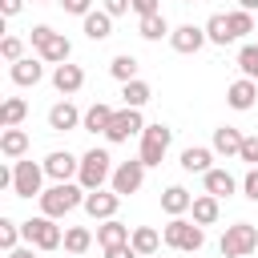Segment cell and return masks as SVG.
Listing matches in <instances>:
<instances>
[{
  "instance_id": "20",
  "label": "cell",
  "mask_w": 258,
  "mask_h": 258,
  "mask_svg": "<svg viewBox=\"0 0 258 258\" xmlns=\"http://www.w3.org/2000/svg\"><path fill=\"white\" fill-rule=\"evenodd\" d=\"M189 206H194V194H189L185 185H169V189L161 194V210H165L169 218H181V214H189Z\"/></svg>"
},
{
  "instance_id": "4",
  "label": "cell",
  "mask_w": 258,
  "mask_h": 258,
  "mask_svg": "<svg viewBox=\"0 0 258 258\" xmlns=\"http://www.w3.org/2000/svg\"><path fill=\"white\" fill-rule=\"evenodd\" d=\"M20 234H24V242H32L36 250H56V246H64V234H60L56 218H48V214L20 222Z\"/></svg>"
},
{
  "instance_id": "40",
  "label": "cell",
  "mask_w": 258,
  "mask_h": 258,
  "mask_svg": "<svg viewBox=\"0 0 258 258\" xmlns=\"http://www.w3.org/2000/svg\"><path fill=\"white\" fill-rule=\"evenodd\" d=\"M60 8L73 12V16H89L93 12V0H60Z\"/></svg>"
},
{
  "instance_id": "21",
  "label": "cell",
  "mask_w": 258,
  "mask_h": 258,
  "mask_svg": "<svg viewBox=\"0 0 258 258\" xmlns=\"http://www.w3.org/2000/svg\"><path fill=\"white\" fill-rule=\"evenodd\" d=\"M214 149H206V145H189V149H181V169L185 173H210L214 165Z\"/></svg>"
},
{
  "instance_id": "49",
  "label": "cell",
  "mask_w": 258,
  "mask_h": 258,
  "mask_svg": "<svg viewBox=\"0 0 258 258\" xmlns=\"http://www.w3.org/2000/svg\"><path fill=\"white\" fill-rule=\"evenodd\" d=\"M40 4H48V0H40Z\"/></svg>"
},
{
  "instance_id": "15",
  "label": "cell",
  "mask_w": 258,
  "mask_h": 258,
  "mask_svg": "<svg viewBox=\"0 0 258 258\" xmlns=\"http://www.w3.org/2000/svg\"><path fill=\"white\" fill-rule=\"evenodd\" d=\"M254 101H258V81H250V77H242V81H234V85L226 89V105L238 109V113L254 109Z\"/></svg>"
},
{
  "instance_id": "39",
  "label": "cell",
  "mask_w": 258,
  "mask_h": 258,
  "mask_svg": "<svg viewBox=\"0 0 258 258\" xmlns=\"http://www.w3.org/2000/svg\"><path fill=\"white\" fill-rule=\"evenodd\" d=\"M246 165H258V137H246L242 141V153H238Z\"/></svg>"
},
{
  "instance_id": "44",
  "label": "cell",
  "mask_w": 258,
  "mask_h": 258,
  "mask_svg": "<svg viewBox=\"0 0 258 258\" xmlns=\"http://www.w3.org/2000/svg\"><path fill=\"white\" fill-rule=\"evenodd\" d=\"M20 8H24V0H0V12H4V16H16Z\"/></svg>"
},
{
  "instance_id": "6",
  "label": "cell",
  "mask_w": 258,
  "mask_h": 258,
  "mask_svg": "<svg viewBox=\"0 0 258 258\" xmlns=\"http://www.w3.org/2000/svg\"><path fill=\"white\" fill-rule=\"evenodd\" d=\"M113 157L105 153V149H89L85 157H81V173H77V181L85 185V189H101L109 177H113Z\"/></svg>"
},
{
  "instance_id": "8",
  "label": "cell",
  "mask_w": 258,
  "mask_h": 258,
  "mask_svg": "<svg viewBox=\"0 0 258 258\" xmlns=\"http://www.w3.org/2000/svg\"><path fill=\"white\" fill-rule=\"evenodd\" d=\"M48 173H44V165H36V161H16L12 165V194L16 198H40L44 189H40V181H44Z\"/></svg>"
},
{
  "instance_id": "33",
  "label": "cell",
  "mask_w": 258,
  "mask_h": 258,
  "mask_svg": "<svg viewBox=\"0 0 258 258\" xmlns=\"http://www.w3.org/2000/svg\"><path fill=\"white\" fill-rule=\"evenodd\" d=\"M109 73L125 85V81H137V56H129V52H121V56H113V64H109Z\"/></svg>"
},
{
  "instance_id": "19",
  "label": "cell",
  "mask_w": 258,
  "mask_h": 258,
  "mask_svg": "<svg viewBox=\"0 0 258 258\" xmlns=\"http://www.w3.org/2000/svg\"><path fill=\"white\" fill-rule=\"evenodd\" d=\"M0 153H4L8 161H20V157L28 153V133H24L20 125L4 129V133H0Z\"/></svg>"
},
{
  "instance_id": "16",
  "label": "cell",
  "mask_w": 258,
  "mask_h": 258,
  "mask_svg": "<svg viewBox=\"0 0 258 258\" xmlns=\"http://www.w3.org/2000/svg\"><path fill=\"white\" fill-rule=\"evenodd\" d=\"M81 121H85V113H81L73 101H60V105L48 109V129H56V133H69V129H77Z\"/></svg>"
},
{
  "instance_id": "43",
  "label": "cell",
  "mask_w": 258,
  "mask_h": 258,
  "mask_svg": "<svg viewBox=\"0 0 258 258\" xmlns=\"http://www.w3.org/2000/svg\"><path fill=\"white\" fill-rule=\"evenodd\" d=\"M129 8H133V0H105V12L109 16H125Z\"/></svg>"
},
{
  "instance_id": "38",
  "label": "cell",
  "mask_w": 258,
  "mask_h": 258,
  "mask_svg": "<svg viewBox=\"0 0 258 258\" xmlns=\"http://www.w3.org/2000/svg\"><path fill=\"white\" fill-rule=\"evenodd\" d=\"M242 194H246L250 202H258V165H250V173L242 177Z\"/></svg>"
},
{
  "instance_id": "3",
  "label": "cell",
  "mask_w": 258,
  "mask_h": 258,
  "mask_svg": "<svg viewBox=\"0 0 258 258\" xmlns=\"http://www.w3.org/2000/svg\"><path fill=\"white\" fill-rule=\"evenodd\" d=\"M161 238H165L169 250H185V254H198L206 246V230L198 222H185V218H169L165 230H161Z\"/></svg>"
},
{
  "instance_id": "24",
  "label": "cell",
  "mask_w": 258,
  "mask_h": 258,
  "mask_svg": "<svg viewBox=\"0 0 258 258\" xmlns=\"http://www.w3.org/2000/svg\"><path fill=\"white\" fill-rule=\"evenodd\" d=\"M113 113H117V109H109L105 101H93V105L85 109L81 129H89V133H105V129H109V121H113Z\"/></svg>"
},
{
  "instance_id": "45",
  "label": "cell",
  "mask_w": 258,
  "mask_h": 258,
  "mask_svg": "<svg viewBox=\"0 0 258 258\" xmlns=\"http://www.w3.org/2000/svg\"><path fill=\"white\" fill-rule=\"evenodd\" d=\"M8 258H36V246L28 242V246H16V250H8Z\"/></svg>"
},
{
  "instance_id": "32",
  "label": "cell",
  "mask_w": 258,
  "mask_h": 258,
  "mask_svg": "<svg viewBox=\"0 0 258 258\" xmlns=\"http://www.w3.org/2000/svg\"><path fill=\"white\" fill-rule=\"evenodd\" d=\"M89 246H93L89 226H69V230H64V250H69V254H85Z\"/></svg>"
},
{
  "instance_id": "47",
  "label": "cell",
  "mask_w": 258,
  "mask_h": 258,
  "mask_svg": "<svg viewBox=\"0 0 258 258\" xmlns=\"http://www.w3.org/2000/svg\"><path fill=\"white\" fill-rule=\"evenodd\" d=\"M238 8H246V12H254V8H258V0H238Z\"/></svg>"
},
{
  "instance_id": "10",
  "label": "cell",
  "mask_w": 258,
  "mask_h": 258,
  "mask_svg": "<svg viewBox=\"0 0 258 258\" xmlns=\"http://www.w3.org/2000/svg\"><path fill=\"white\" fill-rule=\"evenodd\" d=\"M145 161L141 157H133V161H121L117 169H113V177H109V189H117L121 198H129V194H137L141 185H145Z\"/></svg>"
},
{
  "instance_id": "12",
  "label": "cell",
  "mask_w": 258,
  "mask_h": 258,
  "mask_svg": "<svg viewBox=\"0 0 258 258\" xmlns=\"http://www.w3.org/2000/svg\"><path fill=\"white\" fill-rule=\"evenodd\" d=\"M206 40H210V36H206V24H177V28L169 32V44H173V52H181V56L198 52Z\"/></svg>"
},
{
  "instance_id": "35",
  "label": "cell",
  "mask_w": 258,
  "mask_h": 258,
  "mask_svg": "<svg viewBox=\"0 0 258 258\" xmlns=\"http://www.w3.org/2000/svg\"><path fill=\"white\" fill-rule=\"evenodd\" d=\"M238 69H242V77L258 81V44H242L238 48Z\"/></svg>"
},
{
  "instance_id": "29",
  "label": "cell",
  "mask_w": 258,
  "mask_h": 258,
  "mask_svg": "<svg viewBox=\"0 0 258 258\" xmlns=\"http://www.w3.org/2000/svg\"><path fill=\"white\" fill-rule=\"evenodd\" d=\"M137 32H141V40H161V36H169L173 28H169V20H165L161 12H153V16H141Z\"/></svg>"
},
{
  "instance_id": "11",
  "label": "cell",
  "mask_w": 258,
  "mask_h": 258,
  "mask_svg": "<svg viewBox=\"0 0 258 258\" xmlns=\"http://www.w3.org/2000/svg\"><path fill=\"white\" fill-rule=\"evenodd\" d=\"M117 206H121V194H117V189H89V194H85V214H89L93 222L117 218Z\"/></svg>"
},
{
  "instance_id": "31",
  "label": "cell",
  "mask_w": 258,
  "mask_h": 258,
  "mask_svg": "<svg viewBox=\"0 0 258 258\" xmlns=\"http://www.w3.org/2000/svg\"><path fill=\"white\" fill-rule=\"evenodd\" d=\"M24 117H28V101H24V97H8L4 109H0V125L12 129V125H20Z\"/></svg>"
},
{
  "instance_id": "34",
  "label": "cell",
  "mask_w": 258,
  "mask_h": 258,
  "mask_svg": "<svg viewBox=\"0 0 258 258\" xmlns=\"http://www.w3.org/2000/svg\"><path fill=\"white\" fill-rule=\"evenodd\" d=\"M226 16H230V32H234V40H242L246 32H254V12L234 8V12H226Z\"/></svg>"
},
{
  "instance_id": "17",
  "label": "cell",
  "mask_w": 258,
  "mask_h": 258,
  "mask_svg": "<svg viewBox=\"0 0 258 258\" xmlns=\"http://www.w3.org/2000/svg\"><path fill=\"white\" fill-rule=\"evenodd\" d=\"M8 77H12V85L28 89V85H40V77H44V64H40L36 56H20V60L8 69Z\"/></svg>"
},
{
  "instance_id": "46",
  "label": "cell",
  "mask_w": 258,
  "mask_h": 258,
  "mask_svg": "<svg viewBox=\"0 0 258 258\" xmlns=\"http://www.w3.org/2000/svg\"><path fill=\"white\" fill-rule=\"evenodd\" d=\"M0 189H12V165H0Z\"/></svg>"
},
{
  "instance_id": "18",
  "label": "cell",
  "mask_w": 258,
  "mask_h": 258,
  "mask_svg": "<svg viewBox=\"0 0 258 258\" xmlns=\"http://www.w3.org/2000/svg\"><path fill=\"white\" fill-rule=\"evenodd\" d=\"M242 141H246V137H242L234 125H218V129H214V145H210V149H214V153H222V157H238V153H242Z\"/></svg>"
},
{
  "instance_id": "2",
  "label": "cell",
  "mask_w": 258,
  "mask_h": 258,
  "mask_svg": "<svg viewBox=\"0 0 258 258\" xmlns=\"http://www.w3.org/2000/svg\"><path fill=\"white\" fill-rule=\"evenodd\" d=\"M28 40H32V48L40 52V60H48V64H64V60L73 56L69 36H64V32H52L48 24H36V28L28 32Z\"/></svg>"
},
{
  "instance_id": "48",
  "label": "cell",
  "mask_w": 258,
  "mask_h": 258,
  "mask_svg": "<svg viewBox=\"0 0 258 258\" xmlns=\"http://www.w3.org/2000/svg\"><path fill=\"white\" fill-rule=\"evenodd\" d=\"M181 4H198V0H181Z\"/></svg>"
},
{
  "instance_id": "5",
  "label": "cell",
  "mask_w": 258,
  "mask_h": 258,
  "mask_svg": "<svg viewBox=\"0 0 258 258\" xmlns=\"http://www.w3.org/2000/svg\"><path fill=\"white\" fill-rule=\"evenodd\" d=\"M218 250H222V258H246L258 250V230L250 222H234V226H226Z\"/></svg>"
},
{
  "instance_id": "36",
  "label": "cell",
  "mask_w": 258,
  "mask_h": 258,
  "mask_svg": "<svg viewBox=\"0 0 258 258\" xmlns=\"http://www.w3.org/2000/svg\"><path fill=\"white\" fill-rule=\"evenodd\" d=\"M20 238H24V234H20V222L0 218V246H4V250H16V246H20Z\"/></svg>"
},
{
  "instance_id": "7",
  "label": "cell",
  "mask_w": 258,
  "mask_h": 258,
  "mask_svg": "<svg viewBox=\"0 0 258 258\" xmlns=\"http://www.w3.org/2000/svg\"><path fill=\"white\" fill-rule=\"evenodd\" d=\"M169 141H173V129H169V125H161V121H157V125H145V129H141V153H137V157H141L145 165H161L165 153H169Z\"/></svg>"
},
{
  "instance_id": "9",
  "label": "cell",
  "mask_w": 258,
  "mask_h": 258,
  "mask_svg": "<svg viewBox=\"0 0 258 258\" xmlns=\"http://www.w3.org/2000/svg\"><path fill=\"white\" fill-rule=\"evenodd\" d=\"M145 129V121H141V109H117L113 113V121H109V129H105V141L109 145H121V141H129V137H137Z\"/></svg>"
},
{
  "instance_id": "26",
  "label": "cell",
  "mask_w": 258,
  "mask_h": 258,
  "mask_svg": "<svg viewBox=\"0 0 258 258\" xmlns=\"http://www.w3.org/2000/svg\"><path fill=\"white\" fill-rule=\"evenodd\" d=\"M85 20V36L89 40H109L113 36V16L101 8V12H89V16H81Z\"/></svg>"
},
{
  "instance_id": "41",
  "label": "cell",
  "mask_w": 258,
  "mask_h": 258,
  "mask_svg": "<svg viewBox=\"0 0 258 258\" xmlns=\"http://www.w3.org/2000/svg\"><path fill=\"white\" fill-rule=\"evenodd\" d=\"M105 258H141V254L133 250V242H121V246H109Z\"/></svg>"
},
{
  "instance_id": "25",
  "label": "cell",
  "mask_w": 258,
  "mask_h": 258,
  "mask_svg": "<svg viewBox=\"0 0 258 258\" xmlns=\"http://www.w3.org/2000/svg\"><path fill=\"white\" fill-rule=\"evenodd\" d=\"M129 242H133V250H137V254H141V258H153V254H157V250H161V242H165V238H161V234H157V230H153V226H137V230H133V238H129Z\"/></svg>"
},
{
  "instance_id": "23",
  "label": "cell",
  "mask_w": 258,
  "mask_h": 258,
  "mask_svg": "<svg viewBox=\"0 0 258 258\" xmlns=\"http://www.w3.org/2000/svg\"><path fill=\"white\" fill-rule=\"evenodd\" d=\"M133 234H129V226L125 222H117V218H105L101 226H97V242H101V250H109V246H121V242H129Z\"/></svg>"
},
{
  "instance_id": "27",
  "label": "cell",
  "mask_w": 258,
  "mask_h": 258,
  "mask_svg": "<svg viewBox=\"0 0 258 258\" xmlns=\"http://www.w3.org/2000/svg\"><path fill=\"white\" fill-rule=\"evenodd\" d=\"M218 202H222V198H214V194L194 198V206H189L194 222H198V226H214V222H218V214H222V210H218Z\"/></svg>"
},
{
  "instance_id": "30",
  "label": "cell",
  "mask_w": 258,
  "mask_h": 258,
  "mask_svg": "<svg viewBox=\"0 0 258 258\" xmlns=\"http://www.w3.org/2000/svg\"><path fill=\"white\" fill-rule=\"evenodd\" d=\"M121 97H125V105H129V109H141V105L153 97V89L137 77V81H125V85H121Z\"/></svg>"
},
{
  "instance_id": "14",
  "label": "cell",
  "mask_w": 258,
  "mask_h": 258,
  "mask_svg": "<svg viewBox=\"0 0 258 258\" xmlns=\"http://www.w3.org/2000/svg\"><path fill=\"white\" fill-rule=\"evenodd\" d=\"M81 85H85V69L81 64H56L52 69V89L56 93H64V97H73V93H81Z\"/></svg>"
},
{
  "instance_id": "28",
  "label": "cell",
  "mask_w": 258,
  "mask_h": 258,
  "mask_svg": "<svg viewBox=\"0 0 258 258\" xmlns=\"http://www.w3.org/2000/svg\"><path fill=\"white\" fill-rule=\"evenodd\" d=\"M206 36H210V44H222V48H226V44L234 40V32H230V16H226V12H214V16L206 20Z\"/></svg>"
},
{
  "instance_id": "1",
  "label": "cell",
  "mask_w": 258,
  "mask_h": 258,
  "mask_svg": "<svg viewBox=\"0 0 258 258\" xmlns=\"http://www.w3.org/2000/svg\"><path fill=\"white\" fill-rule=\"evenodd\" d=\"M85 194H89V189H85L81 181H77V185H73V181H52L36 202H40V214L64 218V214H73L77 206H85Z\"/></svg>"
},
{
  "instance_id": "42",
  "label": "cell",
  "mask_w": 258,
  "mask_h": 258,
  "mask_svg": "<svg viewBox=\"0 0 258 258\" xmlns=\"http://www.w3.org/2000/svg\"><path fill=\"white\" fill-rule=\"evenodd\" d=\"M133 12L137 16H153V12H161V0H133Z\"/></svg>"
},
{
  "instance_id": "37",
  "label": "cell",
  "mask_w": 258,
  "mask_h": 258,
  "mask_svg": "<svg viewBox=\"0 0 258 258\" xmlns=\"http://www.w3.org/2000/svg\"><path fill=\"white\" fill-rule=\"evenodd\" d=\"M0 56H4L8 64H16V60L24 56V40H20V36H4V40H0Z\"/></svg>"
},
{
  "instance_id": "22",
  "label": "cell",
  "mask_w": 258,
  "mask_h": 258,
  "mask_svg": "<svg viewBox=\"0 0 258 258\" xmlns=\"http://www.w3.org/2000/svg\"><path fill=\"white\" fill-rule=\"evenodd\" d=\"M202 181H206V194H214V198H230L238 189V177L230 169H210V173H202Z\"/></svg>"
},
{
  "instance_id": "13",
  "label": "cell",
  "mask_w": 258,
  "mask_h": 258,
  "mask_svg": "<svg viewBox=\"0 0 258 258\" xmlns=\"http://www.w3.org/2000/svg\"><path fill=\"white\" fill-rule=\"evenodd\" d=\"M40 165H44V173H48L52 181H73V177L81 173V157H73L69 149H56V153H48Z\"/></svg>"
}]
</instances>
